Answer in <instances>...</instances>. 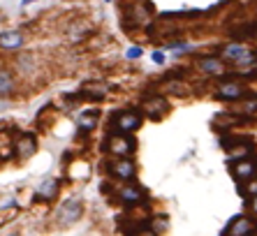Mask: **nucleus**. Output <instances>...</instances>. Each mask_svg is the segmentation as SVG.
<instances>
[{
	"mask_svg": "<svg viewBox=\"0 0 257 236\" xmlns=\"http://www.w3.org/2000/svg\"><path fill=\"white\" fill-rule=\"evenodd\" d=\"M84 216V209H82V202L79 199H68V202L63 204L61 209H58V213H56V220H58V225H75L79 218Z\"/></svg>",
	"mask_w": 257,
	"mask_h": 236,
	"instance_id": "nucleus-7",
	"label": "nucleus"
},
{
	"mask_svg": "<svg viewBox=\"0 0 257 236\" xmlns=\"http://www.w3.org/2000/svg\"><path fill=\"white\" fill-rule=\"evenodd\" d=\"M167 49H170V51H174V54L181 56V54H188V51H190L192 47H190V44H185V42H170V44H167Z\"/></svg>",
	"mask_w": 257,
	"mask_h": 236,
	"instance_id": "nucleus-24",
	"label": "nucleus"
},
{
	"mask_svg": "<svg viewBox=\"0 0 257 236\" xmlns=\"http://www.w3.org/2000/svg\"><path fill=\"white\" fill-rule=\"evenodd\" d=\"M88 33H90V26H88L86 21H77V23H72V26L68 28V40L79 44V42H84V37H86Z\"/></svg>",
	"mask_w": 257,
	"mask_h": 236,
	"instance_id": "nucleus-20",
	"label": "nucleus"
},
{
	"mask_svg": "<svg viewBox=\"0 0 257 236\" xmlns=\"http://www.w3.org/2000/svg\"><path fill=\"white\" fill-rule=\"evenodd\" d=\"M116 199H118L123 206H135V204L146 199V192H144L139 185H135L132 181H128L125 185H121V188L116 190Z\"/></svg>",
	"mask_w": 257,
	"mask_h": 236,
	"instance_id": "nucleus-9",
	"label": "nucleus"
},
{
	"mask_svg": "<svg viewBox=\"0 0 257 236\" xmlns=\"http://www.w3.org/2000/svg\"><path fill=\"white\" fill-rule=\"evenodd\" d=\"M107 171H109V176H114L118 181L128 183V181H135L137 164L130 160V157H114V160L107 164Z\"/></svg>",
	"mask_w": 257,
	"mask_h": 236,
	"instance_id": "nucleus-4",
	"label": "nucleus"
},
{
	"mask_svg": "<svg viewBox=\"0 0 257 236\" xmlns=\"http://www.w3.org/2000/svg\"><path fill=\"white\" fill-rule=\"evenodd\" d=\"M227 156H230V160H241V157L253 156V142L251 139H234L232 146L227 144Z\"/></svg>",
	"mask_w": 257,
	"mask_h": 236,
	"instance_id": "nucleus-16",
	"label": "nucleus"
},
{
	"mask_svg": "<svg viewBox=\"0 0 257 236\" xmlns=\"http://www.w3.org/2000/svg\"><path fill=\"white\" fill-rule=\"evenodd\" d=\"M232 174L239 183L251 181L253 176H257V157L248 156L241 157V160H232Z\"/></svg>",
	"mask_w": 257,
	"mask_h": 236,
	"instance_id": "nucleus-6",
	"label": "nucleus"
},
{
	"mask_svg": "<svg viewBox=\"0 0 257 236\" xmlns=\"http://www.w3.org/2000/svg\"><path fill=\"white\" fill-rule=\"evenodd\" d=\"M14 90H16V79H14L12 70L0 68V100L14 95Z\"/></svg>",
	"mask_w": 257,
	"mask_h": 236,
	"instance_id": "nucleus-19",
	"label": "nucleus"
},
{
	"mask_svg": "<svg viewBox=\"0 0 257 236\" xmlns=\"http://www.w3.org/2000/svg\"><path fill=\"white\" fill-rule=\"evenodd\" d=\"M12 151L14 156L21 157V160H28V157H33L37 153V137L35 135H19L14 137V144H12Z\"/></svg>",
	"mask_w": 257,
	"mask_h": 236,
	"instance_id": "nucleus-8",
	"label": "nucleus"
},
{
	"mask_svg": "<svg viewBox=\"0 0 257 236\" xmlns=\"http://www.w3.org/2000/svg\"><path fill=\"white\" fill-rule=\"evenodd\" d=\"M248 209H251L253 216H257V195L251 197V202H248Z\"/></svg>",
	"mask_w": 257,
	"mask_h": 236,
	"instance_id": "nucleus-27",
	"label": "nucleus"
},
{
	"mask_svg": "<svg viewBox=\"0 0 257 236\" xmlns=\"http://www.w3.org/2000/svg\"><path fill=\"white\" fill-rule=\"evenodd\" d=\"M137 144L130 135H123V132H109L104 144H102V151L111 157H130L135 153Z\"/></svg>",
	"mask_w": 257,
	"mask_h": 236,
	"instance_id": "nucleus-2",
	"label": "nucleus"
},
{
	"mask_svg": "<svg viewBox=\"0 0 257 236\" xmlns=\"http://www.w3.org/2000/svg\"><path fill=\"white\" fill-rule=\"evenodd\" d=\"M142 56H144L142 47H130L128 51H125V58H128V61H137V58H142Z\"/></svg>",
	"mask_w": 257,
	"mask_h": 236,
	"instance_id": "nucleus-25",
	"label": "nucleus"
},
{
	"mask_svg": "<svg viewBox=\"0 0 257 236\" xmlns=\"http://www.w3.org/2000/svg\"><path fill=\"white\" fill-rule=\"evenodd\" d=\"M104 2H111V0H104Z\"/></svg>",
	"mask_w": 257,
	"mask_h": 236,
	"instance_id": "nucleus-29",
	"label": "nucleus"
},
{
	"mask_svg": "<svg viewBox=\"0 0 257 236\" xmlns=\"http://www.w3.org/2000/svg\"><path fill=\"white\" fill-rule=\"evenodd\" d=\"M197 70L209 77H220L225 75V63L218 56H202V58H197Z\"/></svg>",
	"mask_w": 257,
	"mask_h": 236,
	"instance_id": "nucleus-12",
	"label": "nucleus"
},
{
	"mask_svg": "<svg viewBox=\"0 0 257 236\" xmlns=\"http://www.w3.org/2000/svg\"><path fill=\"white\" fill-rule=\"evenodd\" d=\"M244 51H246L244 44H239V42H230V44H225V47H223V51H220V58H223V61H227V63H234L239 56L244 54Z\"/></svg>",
	"mask_w": 257,
	"mask_h": 236,
	"instance_id": "nucleus-21",
	"label": "nucleus"
},
{
	"mask_svg": "<svg viewBox=\"0 0 257 236\" xmlns=\"http://www.w3.org/2000/svg\"><path fill=\"white\" fill-rule=\"evenodd\" d=\"M257 232V223L253 220L251 216H237L227 225V230L223 232L225 236H248Z\"/></svg>",
	"mask_w": 257,
	"mask_h": 236,
	"instance_id": "nucleus-10",
	"label": "nucleus"
},
{
	"mask_svg": "<svg viewBox=\"0 0 257 236\" xmlns=\"http://www.w3.org/2000/svg\"><path fill=\"white\" fill-rule=\"evenodd\" d=\"M239 190H241V192H244L246 197L257 195V176H253L251 181H244L241 185H239Z\"/></svg>",
	"mask_w": 257,
	"mask_h": 236,
	"instance_id": "nucleus-23",
	"label": "nucleus"
},
{
	"mask_svg": "<svg viewBox=\"0 0 257 236\" xmlns=\"http://www.w3.org/2000/svg\"><path fill=\"white\" fill-rule=\"evenodd\" d=\"M142 111L137 109H121L114 111L109 118V132H123V135H132L142 128Z\"/></svg>",
	"mask_w": 257,
	"mask_h": 236,
	"instance_id": "nucleus-1",
	"label": "nucleus"
},
{
	"mask_svg": "<svg viewBox=\"0 0 257 236\" xmlns=\"http://www.w3.org/2000/svg\"><path fill=\"white\" fill-rule=\"evenodd\" d=\"M149 230L153 232V234H165V232L170 230V220H167V216H156L149 223Z\"/></svg>",
	"mask_w": 257,
	"mask_h": 236,
	"instance_id": "nucleus-22",
	"label": "nucleus"
},
{
	"mask_svg": "<svg viewBox=\"0 0 257 236\" xmlns=\"http://www.w3.org/2000/svg\"><path fill=\"white\" fill-rule=\"evenodd\" d=\"M139 111H142V116L151 118V121H160L170 111V102L165 100L163 95H146L139 102Z\"/></svg>",
	"mask_w": 257,
	"mask_h": 236,
	"instance_id": "nucleus-3",
	"label": "nucleus"
},
{
	"mask_svg": "<svg viewBox=\"0 0 257 236\" xmlns=\"http://www.w3.org/2000/svg\"><path fill=\"white\" fill-rule=\"evenodd\" d=\"M58 190H61V181H58V178H54V176H49V178H44V181L37 185V192H35V197H37L40 202H51V199H56Z\"/></svg>",
	"mask_w": 257,
	"mask_h": 236,
	"instance_id": "nucleus-15",
	"label": "nucleus"
},
{
	"mask_svg": "<svg viewBox=\"0 0 257 236\" xmlns=\"http://www.w3.org/2000/svg\"><path fill=\"white\" fill-rule=\"evenodd\" d=\"M26 44V35L21 30H2L0 33V49L2 51H19Z\"/></svg>",
	"mask_w": 257,
	"mask_h": 236,
	"instance_id": "nucleus-14",
	"label": "nucleus"
},
{
	"mask_svg": "<svg viewBox=\"0 0 257 236\" xmlns=\"http://www.w3.org/2000/svg\"><path fill=\"white\" fill-rule=\"evenodd\" d=\"M239 104L234 107V111H237L239 116H244V118H253L255 121L257 118V95H248V97H241V100H237Z\"/></svg>",
	"mask_w": 257,
	"mask_h": 236,
	"instance_id": "nucleus-17",
	"label": "nucleus"
},
{
	"mask_svg": "<svg viewBox=\"0 0 257 236\" xmlns=\"http://www.w3.org/2000/svg\"><path fill=\"white\" fill-rule=\"evenodd\" d=\"M246 93V86L244 83H239V81L234 79H223V81H218V88H216V97L218 100H223V102H237L241 100Z\"/></svg>",
	"mask_w": 257,
	"mask_h": 236,
	"instance_id": "nucleus-5",
	"label": "nucleus"
},
{
	"mask_svg": "<svg viewBox=\"0 0 257 236\" xmlns=\"http://www.w3.org/2000/svg\"><path fill=\"white\" fill-rule=\"evenodd\" d=\"M30 2H37V0H21V5H23V7L30 5Z\"/></svg>",
	"mask_w": 257,
	"mask_h": 236,
	"instance_id": "nucleus-28",
	"label": "nucleus"
},
{
	"mask_svg": "<svg viewBox=\"0 0 257 236\" xmlns=\"http://www.w3.org/2000/svg\"><path fill=\"white\" fill-rule=\"evenodd\" d=\"M151 58H153V63H158V65H163V63H165V54H163V51H153Z\"/></svg>",
	"mask_w": 257,
	"mask_h": 236,
	"instance_id": "nucleus-26",
	"label": "nucleus"
},
{
	"mask_svg": "<svg viewBox=\"0 0 257 236\" xmlns=\"http://www.w3.org/2000/svg\"><path fill=\"white\" fill-rule=\"evenodd\" d=\"M107 93H109L107 83H102V81H86V83L82 86V90H79V97H84V100L102 102L104 97H107Z\"/></svg>",
	"mask_w": 257,
	"mask_h": 236,
	"instance_id": "nucleus-13",
	"label": "nucleus"
},
{
	"mask_svg": "<svg viewBox=\"0 0 257 236\" xmlns=\"http://www.w3.org/2000/svg\"><path fill=\"white\" fill-rule=\"evenodd\" d=\"M97 111H84V114H79L75 118V125L77 130L82 132V135H90L95 128H97Z\"/></svg>",
	"mask_w": 257,
	"mask_h": 236,
	"instance_id": "nucleus-18",
	"label": "nucleus"
},
{
	"mask_svg": "<svg viewBox=\"0 0 257 236\" xmlns=\"http://www.w3.org/2000/svg\"><path fill=\"white\" fill-rule=\"evenodd\" d=\"M130 26H149L151 16H153V5L151 2H144L139 0L137 5L130 7Z\"/></svg>",
	"mask_w": 257,
	"mask_h": 236,
	"instance_id": "nucleus-11",
	"label": "nucleus"
}]
</instances>
